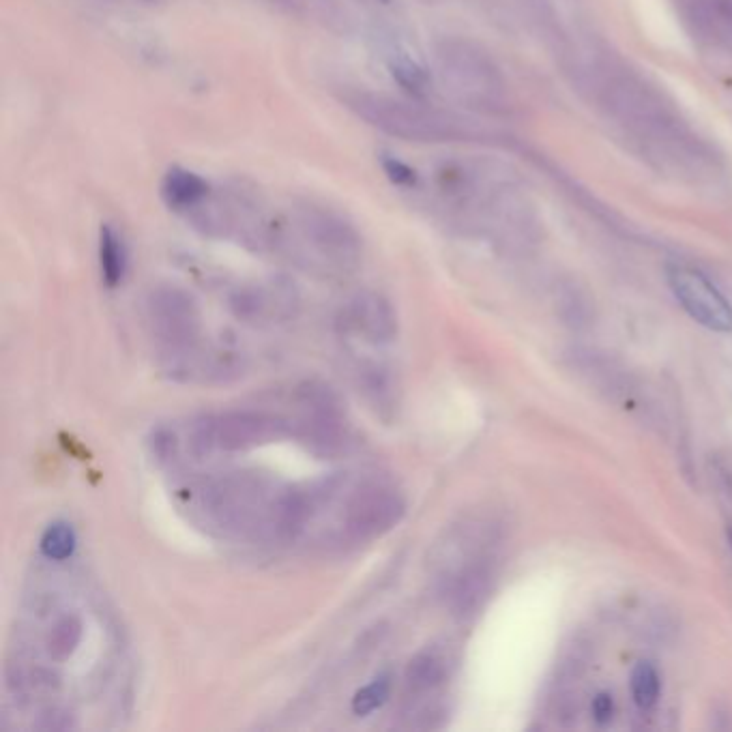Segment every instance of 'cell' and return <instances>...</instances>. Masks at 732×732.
I'll return each instance as SVG.
<instances>
[{"mask_svg": "<svg viewBox=\"0 0 732 732\" xmlns=\"http://www.w3.org/2000/svg\"><path fill=\"white\" fill-rule=\"evenodd\" d=\"M391 694V679L387 675L376 677L370 685H365L353 698V713L363 717L380 709Z\"/></svg>", "mask_w": 732, "mask_h": 732, "instance_id": "ac0fdd59", "label": "cell"}, {"mask_svg": "<svg viewBox=\"0 0 732 732\" xmlns=\"http://www.w3.org/2000/svg\"><path fill=\"white\" fill-rule=\"evenodd\" d=\"M215 192L213 185L202 177V174L189 170L185 166H172L166 170L164 179L159 185L161 200L166 207L177 213H194Z\"/></svg>", "mask_w": 732, "mask_h": 732, "instance_id": "30bf717a", "label": "cell"}, {"mask_svg": "<svg viewBox=\"0 0 732 732\" xmlns=\"http://www.w3.org/2000/svg\"><path fill=\"white\" fill-rule=\"evenodd\" d=\"M342 101L361 121L391 138L406 142H436L456 134V127L449 121V116L419 104L415 97L350 91Z\"/></svg>", "mask_w": 732, "mask_h": 732, "instance_id": "7a4b0ae2", "label": "cell"}, {"mask_svg": "<svg viewBox=\"0 0 732 732\" xmlns=\"http://www.w3.org/2000/svg\"><path fill=\"white\" fill-rule=\"evenodd\" d=\"M387 67L393 82H398V86L408 97L417 99L430 91L432 76L428 67L406 48L395 46L387 56Z\"/></svg>", "mask_w": 732, "mask_h": 732, "instance_id": "8fae6325", "label": "cell"}, {"mask_svg": "<svg viewBox=\"0 0 732 732\" xmlns=\"http://www.w3.org/2000/svg\"><path fill=\"white\" fill-rule=\"evenodd\" d=\"M76 550V533L69 524L56 522L41 537V552L52 561H65Z\"/></svg>", "mask_w": 732, "mask_h": 732, "instance_id": "2e32d148", "label": "cell"}, {"mask_svg": "<svg viewBox=\"0 0 732 732\" xmlns=\"http://www.w3.org/2000/svg\"><path fill=\"white\" fill-rule=\"evenodd\" d=\"M632 696L640 709H651L657 698H660V675H657V670L651 664L640 662L634 668Z\"/></svg>", "mask_w": 732, "mask_h": 732, "instance_id": "e0dca14e", "label": "cell"}, {"mask_svg": "<svg viewBox=\"0 0 732 732\" xmlns=\"http://www.w3.org/2000/svg\"><path fill=\"white\" fill-rule=\"evenodd\" d=\"M380 166H383L385 177L400 189H415L419 185L417 170L406 164L404 159L395 155H380Z\"/></svg>", "mask_w": 732, "mask_h": 732, "instance_id": "d6986e66", "label": "cell"}, {"mask_svg": "<svg viewBox=\"0 0 732 732\" xmlns=\"http://www.w3.org/2000/svg\"><path fill=\"white\" fill-rule=\"evenodd\" d=\"M376 3H380V5H389L391 0H376Z\"/></svg>", "mask_w": 732, "mask_h": 732, "instance_id": "603a6c76", "label": "cell"}, {"mask_svg": "<svg viewBox=\"0 0 732 732\" xmlns=\"http://www.w3.org/2000/svg\"><path fill=\"white\" fill-rule=\"evenodd\" d=\"M288 423L282 417L256 411H228L200 419L192 432L198 453H232L282 441Z\"/></svg>", "mask_w": 732, "mask_h": 732, "instance_id": "277c9868", "label": "cell"}, {"mask_svg": "<svg viewBox=\"0 0 732 732\" xmlns=\"http://www.w3.org/2000/svg\"><path fill=\"white\" fill-rule=\"evenodd\" d=\"M443 679H445L443 657H438L436 653L430 651H423L417 657H413L411 664L406 668V685L417 694L436 690V687L443 683Z\"/></svg>", "mask_w": 732, "mask_h": 732, "instance_id": "9a60e30c", "label": "cell"}, {"mask_svg": "<svg viewBox=\"0 0 732 732\" xmlns=\"http://www.w3.org/2000/svg\"><path fill=\"white\" fill-rule=\"evenodd\" d=\"M404 496L385 481H365L348 496L342 533L353 544H368L389 533L404 518Z\"/></svg>", "mask_w": 732, "mask_h": 732, "instance_id": "5b68a950", "label": "cell"}, {"mask_svg": "<svg viewBox=\"0 0 732 732\" xmlns=\"http://www.w3.org/2000/svg\"><path fill=\"white\" fill-rule=\"evenodd\" d=\"M614 713V702H612V696L608 694H599L595 700H593V715L595 720L599 724H606L610 722V717Z\"/></svg>", "mask_w": 732, "mask_h": 732, "instance_id": "44dd1931", "label": "cell"}, {"mask_svg": "<svg viewBox=\"0 0 732 732\" xmlns=\"http://www.w3.org/2000/svg\"><path fill=\"white\" fill-rule=\"evenodd\" d=\"M37 728L39 730H69V728H73V722H71V717H69V713H63V711H50V713H46V715H43V720L37 724Z\"/></svg>", "mask_w": 732, "mask_h": 732, "instance_id": "ffe728a7", "label": "cell"}, {"mask_svg": "<svg viewBox=\"0 0 732 732\" xmlns=\"http://www.w3.org/2000/svg\"><path fill=\"white\" fill-rule=\"evenodd\" d=\"M303 408V436L318 453L340 451L346 441L342 408L335 393L318 383H307L299 389Z\"/></svg>", "mask_w": 732, "mask_h": 732, "instance_id": "ba28073f", "label": "cell"}, {"mask_svg": "<svg viewBox=\"0 0 732 732\" xmlns=\"http://www.w3.org/2000/svg\"><path fill=\"white\" fill-rule=\"evenodd\" d=\"M340 325L346 333L376 346L391 344L398 335V316L391 303L372 290L359 292L344 305Z\"/></svg>", "mask_w": 732, "mask_h": 732, "instance_id": "9c48e42d", "label": "cell"}, {"mask_svg": "<svg viewBox=\"0 0 732 732\" xmlns=\"http://www.w3.org/2000/svg\"><path fill=\"white\" fill-rule=\"evenodd\" d=\"M359 387L376 413L391 415L395 404H398V387L389 368L380 363H365L359 368Z\"/></svg>", "mask_w": 732, "mask_h": 732, "instance_id": "7c38bea8", "label": "cell"}, {"mask_svg": "<svg viewBox=\"0 0 732 732\" xmlns=\"http://www.w3.org/2000/svg\"><path fill=\"white\" fill-rule=\"evenodd\" d=\"M267 3H271L275 7H282V9H292V11L299 7V0H267Z\"/></svg>", "mask_w": 732, "mask_h": 732, "instance_id": "7402d4cb", "label": "cell"}, {"mask_svg": "<svg viewBox=\"0 0 732 732\" xmlns=\"http://www.w3.org/2000/svg\"><path fill=\"white\" fill-rule=\"evenodd\" d=\"M668 284L675 292L683 310L690 314L698 325L717 333L732 331V305L717 290L707 275L698 269L672 265L668 267Z\"/></svg>", "mask_w": 732, "mask_h": 732, "instance_id": "8992f818", "label": "cell"}, {"mask_svg": "<svg viewBox=\"0 0 732 732\" xmlns=\"http://www.w3.org/2000/svg\"><path fill=\"white\" fill-rule=\"evenodd\" d=\"M99 269L108 288H116L127 273V247L121 232L110 224L99 230Z\"/></svg>", "mask_w": 732, "mask_h": 732, "instance_id": "4fadbf2b", "label": "cell"}, {"mask_svg": "<svg viewBox=\"0 0 732 732\" xmlns=\"http://www.w3.org/2000/svg\"><path fill=\"white\" fill-rule=\"evenodd\" d=\"M155 338L164 346L172 372H187L196 363L200 312L194 297L177 286H159L149 297Z\"/></svg>", "mask_w": 732, "mask_h": 732, "instance_id": "3957f363", "label": "cell"}, {"mask_svg": "<svg viewBox=\"0 0 732 732\" xmlns=\"http://www.w3.org/2000/svg\"><path fill=\"white\" fill-rule=\"evenodd\" d=\"M267 245L280 247L292 258L327 273H353L363 256V241L355 224L325 204L303 200L284 215L269 219Z\"/></svg>", "mask_w": 732, "mask_h": 732, "instance_id": "6da1fadb", "label": "cell"}, {"mask_svg": "<svg viewBox=\"0 0 732 732\" xmlns=\"http://www.w3.org/2000/svg\"><path fill=\"white\" fill-rule=\"evenodd\" d=\"M84 636V625L82 619L76 617V614H65V617L58 619L50 634H48V653L52 655V660L63 662L69 660V657L78 651L80 642Z\"/></svg>", "mask_w": 732, "mask_h": 732, "instance_id": "5bb4252c", "label": "cell"}, {"mask_svg": "<svg viewBox=\"0 0 732 732\" xmlns=\"http://www.w3.org/2000/svg\"><path fill=\"white\" fill-rule=\"evenodd\" d=\"M438 71L451 93L471 104H486L492 95V69L479 52L460 41H445L436 48Z\"/></svg>", "mask_w": 732, "mask_h": 732, "instance_id": "52a82bcc", "label": "cell"}]
</instances>
